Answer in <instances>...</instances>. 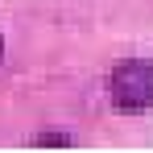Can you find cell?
<instances>
[{
  "instance_id": "cell-3",
  "label": "cell",
  "mask_w": 153,
  "mask_h": 153,
  "mask_svg": "<svg viewBox=\"0 0 153 153\" xmlns=\"http://www.w3.org/2000/svg\"><path fill=\"white\" fill-rule=\"evenodd\" d=\"M0 54H4V42H0Z\"/></svg>"
},
{
  "instance_id": "cell-1",
  "label": "cell",
  "mask_w": 153,
  "mask_h": 153,
  "mask_svg": "<svg viewBox=\"0 0 153 153\" xmlns=\"http://www.w3.org/2000/svg\"><path fill=\"white\" fill-rule=\"evenodd\" d=\"M108 91H112V103L120 112H145V108H153V62L149 58L120 62L112 71V79H108Z\"/></svg>"
},
{
  "instance_id": "cell-2",
  "label": "cell",
  "mask_w": 153,
  "mask_h": 153,
  "mask_svg": "<svg viewBox=\"0 0 153 153\" xmlns=\"http://www.w3.org/2000/svg\"><path fill=\"white\" fill-rule=\"evenodd\" d=\"M37 145H62V149H66V145H71V137H66V132H42V137H37Z\"/></svg>"
}]
</instances>
